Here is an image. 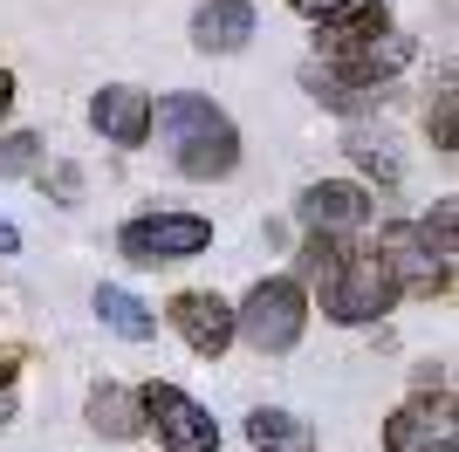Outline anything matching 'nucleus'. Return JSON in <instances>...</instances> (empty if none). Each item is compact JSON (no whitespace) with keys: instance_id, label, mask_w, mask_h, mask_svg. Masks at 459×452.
Segmentation results:
<instances>
[{"instance_id":"obj_7","label":"nucleus","mask_w":459,"mask_h":452,"mask_svg":"<svg viewBox=\"0 0 459 452\" xmlns=\"http://www.w3.org/2000/svg\"><path fill=\"white\" fill-rule=\"evenodd\" d=\"M165 322L178 329V343L192 357H227L233 350V301L212 295V288H178L165 301Z\"/></svg>"},{"instance_id":"obj_21","label":"nucleus","mask_w":459,"mask_h":452,"mask_svg":"<svg viewBox=\"0 0 459 452\" xmlns=\"http://www.w3.org/2000/svg\"><path fill=\"white\" fill-rule=\"evenodd\" d=\"M350 158L364 171H377V178H398V144L391 137H350Z\"/></svg>"},{"instance_id":"obj_27","label":"nucleus","mask_w":459,"mask_h":452,"mask_svg":"<svg viewBox=\"0 0 459 452\" xmlns=\"http://www.w3.org/2000/svg\"><path fill=\"white\" fill-rule=\"evenodd\" d=\"M14 412H21V397H14V391H0V432L14 425Z\"/></svg>"},{"instance_id":"obj_22","label":"nucleus","mask_w":459,"mask_h":452,"mask_svg":"<svg viewBox=\"0 0 459 452\" xmlns=\"http://www.w3.org/2000/svg\"><path fill=\"white\" fill-rule=\"evenodd\" d=\"M35 158H41V137H35V131L0 137V178H21V171H35Z\"/></svg>"},{"instance_id":"obj_2","label":"nucleus","mask_w":459,"mask_h":452,"mask_svg":"<svg viewBox=\"0 0 459 452\" xmlns=\"http://www.w3.org/2000/svg\"><path fill=\"white\" fill-rule=\"evenodd\" d=\"M308 336V288L295 274H268L233 301V343H247L261 357H288Z\"/></svg>"},{"instance_id":"obj_16","label":"nucleus","mask_w":459,"mask_h":452,"mask_svg":"<svg viewBox=\"0 0 459 452\" xmlns=\"http://www.w3.org/2000/svg\"><path fill=\"white\" fill-rule=\"evenodd\" d=\"M96 322H103L110 336H124V343H152L158 336V316L137 295H124V288H96Z\"/></svg>"},{"instance_id":"obj_17","label":"nucleus","mask_w":459,"mask_h":452,"mask_svg":"<svg viewBox=\"0 0 459 452\" xmlns=\"http://www.w3.org/2000/svg\"><path fill=\"white\" fill-rule=\"evenodd\" d=\"M302 90L323 103V110H336V117H357V110H384V90L370 96V90H350V83H336V75L323 69V62H308L302 69Z\"/></svg>"},{"instance_id":"obj_9","label":"nucleus","mask_w":459,"mask_h":452,"mask_svg":"<svg viewBox=\"0 0 459 452\" xmlns=\"http://www.w3.org/2000/svg\"><path fill=\"white\" fill-rule=\"evenodd\" d=\"M302 226L308 233H357V226L370 220V192L364 186H350V178H323V186H308L302 192Z\"/></svg>"},{"instance_id":"obj_3","label":"nucleus","mask_w":459,"mask_h":452,"mask_svg":"<svg viewBox=\"0 0 459 452\" xmlns=\"http://www.w3.org/2000/svg\"><path fill=\"white\" fill-rule=\"evenodd\" d=\"M398 301H404V295H398L391 261H384L377 247H350L343 267H336V282L323 288V316L343 322V329H364V322H384Z\"/></svg>"},{"instance_id":"obj_10","label":"nucleus","mask_w":459,"mask_h":452,"mask_svg":"<svg viewBox=\"0 0 459 452\" xmlns=\"http://www.w3.org/2000/svg\"><path fill=\"white\" fill-rule=\"evenodd\" d=\"M90 124H96L103 137H110V144L137 151L144 137H152V96H144V90H131V83H110V90H96Z\"/></svg>"},{"instance_id":"obj_26","label":"nucleus","mask_w":459,"mask_h":452,"mask_svg":"<svg viewBox=\"0 0 459 452\" xmlns=\"http://www.w3.org/2000/svg\"><path fill=\"white\" fill-rule=\"evenodd\" d=\"M329 7H343V0H295V14H308V21H316V14H329Z\"/></svg>"},{"instance_id":"obj_24","label":"nucleus","mask_w":459,"mask_h":452,"mask_svg":"<svg viewBox=\"0 0 459 452\" xmlns=\"http://www.w3.org/2000/svg\"><path fill=\"white\" fill-rule=\"evenodd\" d=\"M21 363H28V350H21V343H0V391H14Z\"/></svg>"},{"instance_id":"obj_29","label":"nucleus","mask_w":459,"mask_h":452,"mask_svg":"<svg viewBox=\"0 0 459 452\" xmlns=\"http://www.w3.org/2000/svg\"><path fill=\"white\" fill-rule=\"evenodd\" d=\"M14 247H21V233H14L7 220H0V254H14Z\"/></svg>"},{"instance_id":"obj_28","label":"nucleus","mask_w":459,"mask_h":452,"mask_svg":"<svg viewBox=\"0 0 459 452\" xmlns=\"http://www.w3.org/2000/svg\"><path fill=\"white\" fill-rule=\"evenodd\" d=\"M7 110H14V75L0 69V117H7Z\"/></svg>"},{"instance_id":"obj_23","label":"nucleus","mask_w":459,"mask_h":452,"mask_svg":"<svg viewBox=\"0 0 459 452\" xmlns=\"http://www.w3.org/2000/svg\"><path fill=\"white\" fill-rule=\"evenodd\" d=\"M411 397H453V363H411Z\"/></svg>"},{"instance_id":"obj_25","label":"nucleus","mask_w":459,"mask_h":452,"mask_svg":"<svg viewBox=\"0 0 459 452\" xmlns=\"http://www.w3.org/2000/svg\"><path fill=\"white\" fill-rule=\"evenodd\" d=\"M76 192H82L76 165H56V199H62V206H76Z\"/></svg>"},{"instance_id":"obj_4","label":"nucleus","mask_w":459,"mask_h":452,"mask_svg":"<svg viewBox=\"0 0 459 452\" xmlns=\"http://www.w3.org/2000/svg\"><path fill=\"white\" fill-rule=\"evenodd\" d=\"M131 391H137L144 432H152L165 452H220V418H212L192 391H178L172 377H144Z\"/></svg>"},{"instance_id":"obj_13","label":"nucleus","mask_w":459,"mask_h":452,"mask_svg":"<svg viewBox=\"0 0 459 452\" xmlns=\"http://www.w3.org/2000/svg\"><path fill=\"white\" fill-rule=\"evenodd\" d=\"M404 56H411V41L377 35V41H364V48H343V56H329L323 69L336 75V83H350V90H370V83H391V75L404 69Z\"/></svg>"},{"instance_id":"obj_12","label":"nucleus","mask_w":459,"mask_h":452,"mask_svg":"<svg viewBox=\"0 0 459 452\" xmlns=\"http://www.w3.org/2000/svg\"><path fill=\"white\" fill-rule=\"evenodd\" d=\"M82 418H90V432L117 439V446L144 439V418H137V391H131V384H117V377H96V384H90V397H82Z\"/></svg>"},{"instance_id":"obj_15","label":"nucleus","mask_w":459,"mask_h":452,"mask_svg":"<svg viewBox=\"0 0 459 452\" xmlns=\"http://www.w3.org/2000/svg\"><path fill=\"white\" fill-rule=\"evenodd\" d=\"M192 41L206 48V56H233V48H247L254 41V7L247 0H212L192 14Z\"/></svg>"},{"instance_id":"obj_1","label":"nucleus","mask_w":459,"mask_h":452,"mask_svg":"<svg viewBox=\"0 0 459 452\" xmlns=\"http://www.w3.org/2000/svg\"><path fill=\"white\" fill-rule=\"evenodd\" d=\"M152 117H158V131H165V144H172L186 178H227V171L240 165V131L227 124V110H220L212 96L178 90V96H165Z\"/></svg>"},{"instance_id":"obj_18","label":"nucleus","mask_w":459,"mask_h":452,"mask_svg":"<svg viewBox=\"0 0 459 452\" xmlns=\"http://www.w3.org/2000/svg\"><path fill=\"white\" fill-rule=\"evenodd\" d=\"M343 254H350V240H343V233H308V240H302V254H295V267H302L295 282L323 295V288L336 282V267H343Z\"/></svg>"},{"instance_id":"obj_14","label":"nucleus","mask_w":459,"mask_h":452,"mask_svg":"<svg viewBox=\"0 0 459 452\" xmlns=\"http://www.w3.org/2000/svg\"><path fill=\"white\" fill-rule=\"evenodd\" d=\"M240 432H247L254 452H323L316 425H308V418H295V412H281V404H254Z\"/></svg>"},{"instance_id":"obj_6","label":"nucleus","mask_w":459,"mask_h":452,"mask_svg":"<svg viewBox=\"0 0 459 452\" xmlns=\"http://www.w3.org/2000/svg\"><path fill=\"white\" fill-rule=\"evenodd\" d=\"M377 254L391 261V274H398V295H411V301L453 295V261H439L411 220H384L377 226Z\"/></svg>"},{"instance_id":"obj_19","label":"nucleus","mask_w":459,"mask_h":452,"mask_svg":"<svg viewBox=\"0 0 459 452\" xmlns=\"http://www.w3.org/2000/svg\"><path fill=\"white\" fill-rule=\"evenodd\" d=\"M453 103H459V96H453V75H446L439 90H432V103H425V131H432V144H439V151L459 144V117H453Z\"/></svg>"},{"instance_id":"obj_11","label":"nucleus","mask_w":459,"mask_h":452,"mask_svg":"<svg viewBox=\"0 0 459 452\" xmlns=\"http://www.w3.org/2000/svg\"><path fill=\"white\" fill-rule=\"evenodd\" d=\"M391 35V14H384V0H343V7H329L316 14V48L329 56H343V48H364V41Z\"/></svg>"},{"instance_id":"obj_20","label":"nucleus","mask_w":459,"mask_h":452,"mask_svg":"<svg viewBox=\"0 0 459 452\" xmlns=\"http://www.w3.org/2000/svg\"><path fill=\"white\" fill-rule=\"evenodd\" d=\"M419 233H425V247L439 254V261H453V233H459V199H439V206L419 220Z\"/></svg>"},{"instance_id":"obj_5","label":"nucleus","mask_w":459,"mask_h":452,"mask_svg":"<svg viewBox=\"0 0 459 452\" xmlns=\"http://www.w3.org/2000/svg\"><path fill=\"white\" fill-rule=\"evenodd\" d=\"M117 247H124V261H137V267L192 261V254H206V247H212V220L178 213V206H158V213H137V220L117 233Z\"/></svg>"},{"instance_id":"obj_8","label":"nucleus","mask_w":459,"mask_h":452,"mask_svg":"<svg viewBox=\"0 0 459 452\" xmlns=\"http://www.w3.org/2000/svg\"><path fill=\"white\" fill-rule=\"evenodd\" d=\"M384 452H459L453 397H404L398 412H384Z\"/></svg>"}]
</instances>
